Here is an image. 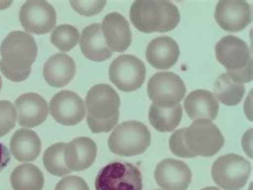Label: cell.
Listing matches in <instances>:
<instances>
[{"label": "cell", "mask_w": 253, "mask_h": 190, "mask_svg": "<svg viewBox=\"0 0 253 190\" xmlns=\"http://www.w3.org/2000/svg\"><path fill=\"white\" fill-rule=\"evenodd\" d=\"M0 55L1 73L11 81H24L29 77L38 56L35 38L24 31H13L1 43Z\"/></svg>", "instance_id": "obj_1"}, {"label": "cell", "mask_w": 253, "mask_h": 190, "mask_svg": "<svg viewBox=\"0 0 253 190\" xmlns=\"http://www.w3.org/2000/svg\"><path fill=\"white\" fill-rule=\"evenodd\" d=\"M120 105L119 94L109 84L99 83L92 87L85 96L86 123L91 132H110L118 124Z\"/></svg>", "instance_id": "obj_2"}, {"label": "cell", "mask_w": 253, "mask_h": 190, "mask_svg": "<svg viewBox=\"0 0 253 190\" xmlns=\"http://www.w3.org/2000/svg\"><path fill=\"white\" fill-rule=\"evenodd\" d=\"M131 24L144 34L168 32L177 27L181 19L177 6L169 1H135L131 4Z\"/></svg>", "instance_id": "obj_3"}, {"label": "cell", "mask_w": 253, "mask_h": 190, "mask_svg": "<svg viewBox=\"0 0 253 190\" xmlns=\"http://www.w3.org/2000/svg\"><path fill=\"white\" fill-rule=\"evenodd\" d=\"M216 58L226 70V75L236 83L252 81V57L249 46L242 38L225 36L216 44Z\"/></svg>", "instance_id": "obj_4"}, {"label": "cell", "mask_w": 253, "mask_h": 190, "mask_svg": "<svg viewBox=\"0 0 253 190\" xmlns=\"http://www.w3.org/2000/svg\"><path fill=\"white\" fill-rule=\"evenodd\" d=\"M151 144V133L143 123L123 122L118 125L108 138V147L113 154L124 157L144 153Z\"/></svg>", "instance_id": "obj_5"}, {"label": "cell", "mask_w": 253, "mask_h": 190, "mask_svg": "<svg viewBox=\"0 0 253 190\" xmlns=\"http://www.w3.org/2000/svg\"><path fill=\"white\" fill-rule=\"evenodd\" d=\"M95 190H142V174L129 162L115 161L99 170Z\"/></svg>", "instance_id": "obj_6"}, {"label": "cell", "mask_w": 253, "mask_h": 190, "mask_svg": "<svg viewBox=\"0 0 253 190\" xmlns=\"http://www.w3.org/2000/svg\"><path fill=\"white\" fill-rule=\"evenodd\" d=\"M251 173V163L237 154H225L214 162L211 178L224 190H239L247 184Z\"/></svg>", "instance_id": "obj_7"}, {"label": "cell", "mask_w": 253, "mask_h": 190, "mask_svg": "<svg viewBox=\"0 0 253 190\" xmlns=\"http://www.w3.org/2000/svg\"><path fill=\"white\" fill-rule=\"evenodd\" d=\"M185 143L195 156L211 157L216 155L224 144V137L214 123L196 120L185 130Z\"/></svg>", "instance_id": "obj_8"}, {"label": "cell", "mask_w": 253, "mask_h": 190, "mask_svg": "<svg viewBox=\"0 0 253 190\" xmlns=\"http://www.w3.org/2000/svg\"><path fill=\"white\" fill-rule=\"evenodd\" d=\"M145 65L140 59L131 55H122L112 61L109 78L115 86L124 92L140 89L145 79Z\"/></svg>", "instance_id": "obj_9"}, {"label": "cell", "mask_w": 253, "mask_h": 190, "mask_svg": "<svg viewBox=\"0 0 253 190\" xmlns=\"http://www.w3.org/2000/svg\"><path fill=\"white\" fill-rule=\"evenodd\" d=\"M148 94L153 104L172 107L181 103L186 94V87L178 75L171 72H159L149 80Z\"/></svg>", "instance_id": "obj_10"}, {"label": "cell", "mask_w": 253, "mask_h": 190, "mask_svg": "<svg viewBox=\"0 0 253 190\" xmlns=\"http://www.w3.org/2000/svg\"><path fill=\"white\" fill-rule=\"evenodd\" d=\"M19 21L30 34H48L55 29L56 10L47 1H27L19 11Z\"/></svg>", "instance_id": "obj_11"}, {"label": "cell", "mask_w": 253, "mask_h": 190, "mask_svg": "<svg viewBox=\"0 0 253 190\" xmlns=\"http://www.w3.org/2000/svg\"><path fill=\"white\" fill-rule=\"evenodd\" d=\"M49 111L56 122L65 126L77 125L85 115V107L82 97L68 90L60 91L51 98Z\"/></svg>", "instance_id": "obj_12"}, {"label": "cell", "mask_w": 253, "mask_h": 190, "mask_svg": "<svg viewBox=\"0 0 253 190\" xmlns=\"http://www.w3.org/2000/svg\"><path fill=\"white\" fill-rule=\"evenodd\" d=\"M215 19L225 31H242L251 24V6L247 1L221 0L216 5Z\"/></svg>", "instance_id": "obj_13"}, {"label": "cell", "mask_w": 253, "mask_h": 190, "mask_svg": "<svg viewBox=\"0 0 253 190\" xmlns=\"http://www.w3.org/2000/svg\"><path fill=\"white\" fill-rule=\"evenodd\" d=\"M155 181L164 190H186L191 183V170L184 161L165 159L156 166Z\"/></svg>", "instance_id": "obj_14"}, {"label": "cell", "mask_w": 253, "mask_h": 190, "mask_svg": "<svg viewBox=\"0 0 253 190\" xmlns=\"http://www.w3.org/2000/svg\"><path fill=\"white\" fill-rule=\"evenodd\" d=\"M14 105L17 122L23 127H37L47 119L48 105L43 96L37 93H26L18 96Z\"/></svg>", "instance_id": "obj_15"}, {"label": "cell", "mask_w": 253, "mask_h": 190, "mask_svg": "<svg viewBox=\"0 0 253 190\" xmlns=\"http://www.w3.org/2000/svg\"><path fill=\"white\" fill-rule=\"evenodd\" d=\"M102 31L106 43L112 51L123 52L131 44V31L129 24L122 14L113 12L105 16Z\"/></svg>", "instance_id": "obj_16"}, {"label": "cell", "mask_w": 253, "mask_h": 190, "mask_svg": "<svg viewBox=\"0 0 253 190\" xmlns=\"http://www.w3.org/2000/svg\"><path fill=\"white\" fill-rule=\"evenodd\" d=\"M97 154L96 143L86 137H79L66 144L64 161L70 171H84L95 161Z\"/></svg>", "instance_id": "obj_17"}, {"label": "cell", "mask_w": 253, "mask_h": 190, "mask_svg": "<svg viewBox=\"0 0 253 190\" xmlns=\"http://www.w3.org/2000/svg\"><path fill=\"white\" fill-rule=\"evenodd\" d=\"M146 60L157 70H169L174 67L179 58V47L170 37H158L146 47Z\"/></svg>", "instance_id": "obj_18"}, {"label": "cell", "mask_w": 253, "mask_h": 190, "mask_svg": "<svg viewBox=\"0 0 253 190\" xmlns=\"http://www.w3.org/2000/svg\"><path fill=\"white\" fill-rule=\"evenodd\" d=\"M79 43L84 56L91 61L103 62L113 55L104 38L101 24H92L85 27L82 32Z\"/></svg>", "instance_id": "obj_19"}, {"label": "cell", "mask_w": 253, "mask_h": 190, "mask_svg": "<svg viewBox=\"0 0 253 190\" xmlns=\"http://www.w3.org/2000/svg\"><path fill=\"white\" fill-rule=\"evenodd\" d=\"M184 108L191 120L204 119L211 121L218 115L219 104L211 91L196 90L186 96Z\"/></svg>", "instance_id": "obj_20"}, {"label": "cell", "mask_w": 253, "mask_h": 190, "mask_svg": "<svg viewBox=\"0 0 253 190\" xmlns=\"http://www.w3.org/2000/svg\"><path fill=\"white\" fill-rule=\"evenodd\" d=\"M76 73V64L69 55L56 54L46 61L43 75L46 82L54 88H62L69 84Z\"/></svg>", "instance_id": "obj_21"}, {"label": "cell", "mask_w": 253, "mask_h": 190, "mask_svg": "<svg viewBox=\"0 0 253 190\" xmlns=\"http://www.w3.org/2000/svg\"><path fill=\"white\" fill-rule=\"evenodd\" d=\"M41 139L33 130L17 129L10 142L11 154L21 162H29L38 158L41 153Z\"/></svg>", "instance_id": "obj_22"}, {"label": "cell", "mask_w": 253, "mask_h": 190, "mask_svg": "<svg viewBox=\"0 0 253 190\" xmlns=\"http://www.w3.org/2000/svg\"><path fill=\"white\" fill-rule=\"evenodd\" d=\"M183 109L181 105L172 107H162L152 104L149 110L151 125L161 133H170L174 130L182 121Z\"/></svg>", "instance_id": "obj_23"}, {"label": "cell", "mask_w": 253, "mask_h": 190, "mask_svg": "<svg viewBox=\"0 0 253 190\" xmlns=\"http://www.w3.org/2000/svg\"><path fill=\"white\" fill-rule=\"evenodd\" d=\"M44 182L41 170L30 163L17 166L11 174V185L14 190H42Z\"/></svg>", "instance_id": "obj_24"}, {"label": "cell", "mask_w": 253, "mask_h": 190, "mask_svg": "<svg viewBox=\"0 0 253 190\" xmlns=\"http://www.w3.org/2000/svg\"><path fill=\"white\" fill-rule=\"evenodd\" d=\"M214 90L216 100L225 106H236L245 94L244 84L234 82L226 74H221L217 78Z\"/></svg>", "instance_id": "obj_25"}, {"label": "cell", "mask_w": 253, "mask_h": 190, "mask_svg": "<svg viewBox=\"0 0 253 190\" xmlns=\"http://www.w3.org/2000/svg\"><path fill=\"white\" fill-rule=\"evenodd\" d=\"M66 143H55L47 148L43 155V163L47 171L55 176H64L71 173L64 161V150Z\"/></svg>", "instance_id": "obj_26"}, {"label": "cell", "mask_w": 253, "mask_h": 190, "mask_svg": "<svg viewBox=\"0 0 253 190\" xmlns=\"http://www.w3.org/2000/svg\"><path fill=\"white\" fill-rule=\"evenodd\" d=\"M78 29L72 25H60L55 27L50 36V42L59 50L63 52L70 51L74 48L79 42Z\"/></svg>", "instance_id": "obj_27"}, {"label": "cell", "mask_w": 253, "mask_h": 190, "mask_svg": "<svg viewBox=\"0 0 253 190\" xmlns=\"http://www.w3.org/2000/svg\"><path fill=\"white\" fill-rule=\"evenodd\" d=\"M17 121L15 106L9 101H0V137L9 134Z\"/></svg>", "instance_id": "obj_28"}, {"label": "cell", "mask_w": 253, "mask_h": 190, "mask_svg": "<svg viewBox=\"0 0 253 190\" xmlns=\"http://www.w3.org/2000/svg\"><path fill=\"white\" fill-rule=\"evenodd\" d=\"M185 130L186 128H181L178 130H175V132L171 135L169 139L170 150L175 156L182 157V158H194L196 156L190 152L185 143Z\"/></svg>", "instance_id": "obj_29"}, {"label": "cell", "mask_w": 253, "mask_h": 190, "mask_svg": "<svg viewBox=\"0 0 253 190\" xmlns=\"http://www.w3.org/2000/svg\"><path fill=\"white\" fill-rule=\"evenodd\" d=\"M70 3L72 8L79 14L93 16L102 12L107 1H102V0L101 1H75V0H72Z\"/></svg>", "instance_id": "obj_30"}, {"label": "cell", "mask_w": 253, "mask_h": 190, "mask_svg": "<svg viewBox=\"0 0 253 190\" xmlns=\"http://www.w3.org/2000/svg\"><path fill=\"white\" fill-rule=\"evenodd\" d=\"M55 190H90L86 182L75 175H69L56 185Z\"/></svg>", "instance_id": "obj_31"}, {"label": "cell", "mask_w": 253, "mask_h": 190, "mask_svg": "<svg viewBox=\"0 0 253 190\" xmlns=\"http://www.w3.org/2000/svg\"><path fill=\"white\" fill-rule=\"evenodd\" d=\"M11 160V153L4 144L0 143V172L6 168Z\"/></svg>", "instance_id": "obj_32"}, {"label": "cell", "mask_w": 253, "mask_h": 190, "mask_svg": "<svg viewBox=\"0 0 253 190\" xmlns=\"http://www.w3.org/2000/svg\"><path fill=\"white\" fill-rule=\"evenodd\" d=\"M13 1H0V10H3L5 8H8L12 4Z\"/></svg>", "instance_id": "obj_33"}, {"label": "cell", "mask_w": 253, "mask_h": 190, "mask_svg": "<svg viewBox=\"0 0 253 190\" xmlns=\"http://www.w3.org/2000/svg\"><path fill=\"white\" fill-rule=\"evenodd\" d=\"M201 190H220V189L216 188V187H205V188H203Z\"/></svg>", "instance_id": "obj_34"}, {"label": "cell", "mask_w": 253, "mask_h": 190, "mask_svg": "<svg viewBox=\"0 0 253 190\" xmlns=\"http://www.w3.org/2000/svg\"><path fill=\"white\" fill-rule=\"evenodd\" d=\"M1 87H2V79L1 77H0V91H1Z\"/></svg>", "instance_id": "obj_35"}, {"label": "cell", "mask_w": 253, "mask_h": 190, "mask_svg": "<svg viewBox=\"0 0 253 190\" xmlns=\"http://www.w3.org/2000/svg\"><path fill=\"white\" fill-rule=\"evenodd\" d=\"M155 190H161V189H155Z\"/></svg>", "instance_id": "obj_36"}]
</instances>
